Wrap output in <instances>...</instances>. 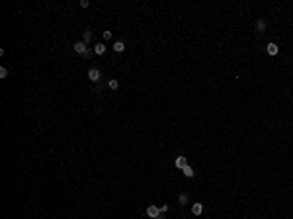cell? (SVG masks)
Returning a JSON list of instances; mask_svg holds the SVG:
<instances>
[{
    "label": "cell",
    "mask_w": 293,
    "mask_h": 219,
    "mask_svg": "<svg viewBox=\"0 0 293 219\" xmlns=\"http://www.w3.org/2000/svg\"><path fill=\"white\" fill-rule=\"evenodd\" d=\"M74 53H78L80 57H88V55H90V49L86 47L84 41H76V43H74Z\"/></svg>",
    "instance_id": "1"
},
{
    "label": "cell",
    "mask_w": 293,
    "mask_h": 219,
    "mask_svg": "<svg viewBox=\"0 0 293 219\" xmlns=\"http://www.w3.org/2000/svg\"><path fill=\"white\" fill-rule=\"evenodd\" d=\"M88 78H90L92 82H98L102 78V71H100V69H96V67H92L90 71H88Z\"/></svg>",
    "instance_id": "2"
},
{
    "label": "cell",
    "mask_w": 293,
    "mask_h": 219,
    "mask_svg": "<svg viewBox=\"0 0 293 219\" xmlns=\"http://www.w3.org/2000/svg\"><path fill=\"white\" fill-rule=\"evenodd\" d=\"M147 215L155 219V217H159V215H160V209L156 207V206H148V207H147Z\"/></svg>",
    "instance_id": "3"
},
{
    "label": "cell",
    "mask_w": 293,
    "mask_h": 219,
    "mask_svg": "<svg viewBox=\"0 0 293 219\" xmlns=\"http://www.w3.org/2000/svg\"><path fill=\"white\" fill-rule=\"evenodd\" d=\"M92 39H94V31H92L90 27H88V30H84V34H82V41H84V43L88 45Z\"/></svg>",
    "instance_id": "4"
},
{
    "label": "cell",
    "mask_w": 293,
    "mask_h": 219,
    "mask_svg": "<svg viewBox=\"0 0 293 219\" xmlns=\"http://www.w3.org/2000/svg\"><path fill=\"white\" fill-rule=\"evenodd\" d=\"M174 164H176V168L182 170L184 166H188V158H186V157H176V162H174Z\"/></svg>",
    "instance_id": "5"
},
{
    "label": "cell",
    "mask_w": 293,
    "mask_h": 219,
    "mask_svg": "<svg viewBox=\"0 0 293 219\" xmlns=\"http://www.w3.org/2000/svg\"><path fill=\"white\" fill-rule=\"evenodd\" d=\"M192 213H194V215H201V213H203V203H194V206H192Z\"/></svg>",
    "instance_id": "6"
},
{
    "label": "cell",
    "mask_w": 293,
    "mask_h": 219,
    "mask_svg": "<svg viewBox=\"0 0 293 219\" xmlns=\"http://www.w3.org/2000/svg\"><path fill=\"white\" fill-rule=\"evenodd\" d=\"M266 51H268V55H277V45L272 41V43L266 45Z\"/></svg>",
    "instance_id": "7"
},
{
    "label": "cell",
    "mask_w": 293,
    "mask_h": 219,
    "mask_svg": "<svg viewBox=\"0 0 293 219\" xmlns=\"http://www.w3.org/2000/svg\"><path fill=\"white\" fill-rule=\"evenodd\" d=\"M94 53H96V55H104V53H106V45H104V43H96V45H94Z\"/></svg>",
    "instance_id": "8"
},
{
    "label": "cell",
    "mask_w": 293,
    "mask_h": 219,
    "mask_svg": "<svg viewBox=\"0 0 293 219\" xmlns=\"http://www.w3.org/2000/svg\"><path fill=\"white\" fill-rule=\"evenodd\" d=\"M182 172H184V176H186V178H194V174H195L192 166H184V168H182Z\"/></svg>",
    "instance_id": "9"
},
{
    "label": "cell",
    "mask_w": 293,
    "mask_h": 219,
    "mask_svg": "<svg viewBox=\"0 0 293 219\" xmlns=\"http://www.w3.org/2000/svg\"><path fill=\"white\" fill-rule=\"evenodd\" d=\"M113 51H117V53L125 51V43H123V41H115V43H113Z\"/></svg>",
    "instance_id": "10"
},
{
    "label": "cell",
    "mask_w": 293,
    "mask_h": 219,
    "mask_svg": "<svg viewBox=\"0 0 293 219\" xmlns=\"http://www.w3.org/2000/svg\"><path fill=\"white\" fill-rule=\"evenodd\" d=\"M256 30L258 31H266V22H264V20H256Z\"/></svg>",
    "instance_id": "11"
},
{
    "label": "cell",
    "mask_w": 293,
    "mask_h": 219,
    "mask_svg": "<svg viewBox=\"0 0 293 219\" xmlns=\"http://www.w3.org/2000/svg\"><path fill=\"white\" fill-rule=\"evenodd\" d=\"M108 84H110V88H111V90H117V88H119V82L115 80V78H111V80L108 82Z\"/></svg>",
    "instance_id": "12"
},
{
    "label": "cell",
    "mask_w": 293,
    "mask_h": 219,
    "mask_svg": "<svg viewBox=\"0 0 293 219\" xmlns=\"http://www.w3.org/2000/svg\"><path fill=\"white\" fill-rule=\"evenodd\" d=\"M178 202L182 203V206H184V203H188V196H186V194H180V196H178Z\"/></svg>",
    "instance_id": "13"
},
{
    "label": "cell",
    "mask_w": 293,
    "mask_h": 219,
    "mask_svg": "<svg viewBox=\"0 0 293 219\" xmlns=\"http://www.w3.org/2000/svg\"><path fill=\"white\" fill-rule=\"evenodd\" d=\"M6 76H8V69L2 67V69H0V78H6Z\"/></svg>",
    "instance_id": "14"
},
{
    "label": "cell",
    "mask_w": 293,
    "mask_h": 219,
    "mask_svg": "<svg viewBox=\"0 0 293 219\" xmlns=\"http://www.w3.org/2000/svg\"><path fill=\"white\" fill-rule=\"evenodd\" d=\"M102 35H104V39H111V31H108V30H106Z\"/></svg>",
    "instance_id": "15"
},
{
    "label": "cell",
    "mask_w": 293,
    "mask_h": 219,
    "mask_svg": "<svg viewBox=\"0 0 293 219\" xmlns=\"http://www.w3.org/2000/svg\"><path fill=\"white\" fill-rule=\"evenodd\" d=\"M80 6H82V8H88V6H90V2H88V0H80Z\"/></svg>",
    "instance_id": "16"
},
{
    "label": "cell",
    "mask_w": 293,
    "mask_h": 219,
    "mask_svg": "<svg viewBox=\"0 0 293 219\" xmlns=\"http://www.w3.org/2000/svg\"><path fill=\"white\" fill-rule=\"evenodd\" d=\"M159 209H160V213H168V206H160Z\"/></svg>",
    "instance_id": "17"
},
{
    "label": "cell",
    "mask_w": 293,
    "mask_h": 219,
    "mask_svg": "<svg viewBox=\"0 0 293 219\" xmlns=\"http://www.w3.org/2000/svg\"><path fill=\"white\" fill-rule=\"evenodd\" d=\"M155 219H164V213H160V215H159V217H155Z\"/></svg>",
    "instance_id": "18"
}]
</instances>
